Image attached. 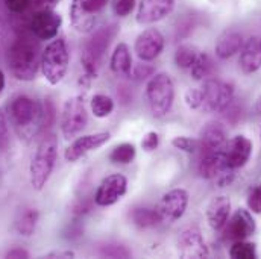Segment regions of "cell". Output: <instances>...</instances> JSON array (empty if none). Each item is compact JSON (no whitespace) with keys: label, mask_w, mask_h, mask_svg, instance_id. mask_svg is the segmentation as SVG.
Instances as JSON below:
<instances>
[{"label":"cell","mask_w":261,"mask_h":259,"mask_svg":"<svg viewBox=\"0 0 261 259\" xmlns=\"http://www.w3.org/2000/svg\"><path fill=\"white\" fill-rule=\"evenodd\" d=\"M8 116L9 122L14 125L15 130L20 136L29 138L44 123V109L43 106L28 97V96H17L8 105Z\"/></svg>","instance_id":"cell-1"},{"label":"cell","mask_w":261,"mask_h":259,"mask_svg":"<svg viewBox=\"0 0 261 259\" xmlns=\"http://www.w3.org/2000/svg\"><path fill=\"white\" fill-rule=\"evenodd\" d=\"M55 162H57V138L54 135H47L38 144V149L29 167L31 184L37 191H41L46 187L47 181L52 176Z\"/></svg>","instance_id":"cell-2"},{"label":"cell","mask_w":261,"mask_h":259,"mask_svg":"<svg viewBox=\"0 0 261 259\" xmlns=\"http://www.w3.org/2000/svg\"><path fill=\"white\" fill-rule=\"evenodd\" d=\"M146 99L153 117L167 116L175 100V85L167 73H158L150 77L146 85Z\"/></svg>","instance_id":"cell-3"},{"label":"cell","mask_w":261,"mask_h":259,"mask_svg":"<svg viewBox=\"0 0 261 259\" xmlns=\"http://www.w3.org/2000/svg\"><path fill=\"white\" fill-rule=\"evenodd\" d=\"M8 61H9L11 73L15 79L29 82L37 77L41 60H38L37 47L32 43L18 40L9 49Z\"/></svg>","instance_id":"cell-4"},{"label":"cell","mask_w":261,"mask_h":259,"mask_svg":"<svg viewBox=\"0 0 261 259\" xmlns=\"http://www.w3.org/2000/svg\"><path fill=\"white\" fill-rule=\"evenodd\" d=\"M68 63H70V55L65 40L55 38L43 50L40 67L46 80L50 85H58L60 82H63L67 74Z\"/></svg>","instance_id":"cell-5"},{"label":"cell","mask_w":261,"mask_h":259,"mask_svg":"<svg viewBox=\"0 0 261 259\" xmlns=\"http://www.w3.org/2000/svg\"><path fill=\"white\" fill-rule=\"evenodd\" d=\"M202 91V109L205 112H220L225 111L232 99H234V88L231 83L206 79L200 88Z\"/></svg>","instance_id":"cell-6"},{"label":"cell","mask_w":261,"mask_h":259,"mask_svg":"<svg viewBox=\"0 0 261 259\" xmlns=\"http://www.w3.org/2000/svg\"><path fill=\"white\" fill-rule=\"evenodd\" d=\"M87 123H88V114L82 97L74 96L65 100L63 116H61V132L65 139L68 141L77 136L87 128Z\"/></svg>","instance_id":"cell-7"},{"label":"cell","mask_w":261,"mask_h":259,"mask_svg":"<svg viewBox=\"0 0 261 259\" xmlns=\"http://www.w3.org/2000/svg\"><path fill=\"white\" fill-rule=\"evenodd\" d=\"M199 173L208 181H214L219 187H226L234 179V170L226 164L223 150L210 152L202 155Z\"/></svg>","instance_id":"cell-8"},{"label":"cell","mask_w":261,"mask_h":259,"mask_svg":"<svg viewBox=\"0 0 261 259\" xmlns=\"http://www.w3.org/2000/svg\"><path fill=\"white\" fill-rule=\"evenodd\" d=\"M187 206H189V193L182 188H175L163 195V198L156 206V211L161 215L163 221L173 223L186 214Z\"/></svg>","instance_id":"cell-9"},{"label":"cell","mask_w":261,"mask_h":259,"mask_svg":"<svg viewBox=\"0 0 261 259\" xmlns=\"http://www.w3.org/2000/svg\"><path fill=\"white\" fill-rule=\"evenodd\" d=\"M163 49H164V37L155 27H149V29L143 31L137 37L135 44H134V50H135L138 60L143 63H149V61H153L155 58H158L161 55Z\"/></svg>","instance_id":"cell-10"},{"label":"cell","mask_w":261,"mask_h":259,"mask_svg":"<svg viewBox=\"0 0 261 259\" xmlns=\"http://www.w3.org/2000/svg\"><path fill=\"white\" fill-rule=\"evenodd\" d=\"M110 138H111L110 132H96V133L79 136L65 149L64 158L68 162H76L85 155H88L90 152L99 150L102 146H105L110 141Z\"/></svg>","instance_id":"cell-11"},{"label":"cell","mask_w":261,"mask_h":259,"mask_svg":"<svg viewBox=\"0 0 261 259\" xmlns=\"http://www.w3.org/2000/svg\"><path fill=\"white\" fill-rule=\"evenodd\" d=\"M128 191V181L123 175H110L107 176L94 195V202L99 206H111L117 203Z\"/></svg>","instance_id":"cell-12"},{"label":"cell","mask_w":261,"mask_h":259,"mask_svg":"<svg viewBox=\"0 0 261 259\" xmlns=\"http://www.w3.org/2000/svg\"><path fill=\"white\" fill-rule=\"evenodd\" d=\"M63 18L54 9H40L31 18V31L38 40H52L58 35Z\"/></svg>","instance_id":"cell-13"},{"label":"cell","mask_w":261,"mask_h":259,"mask_svg":"<svg viewBox=\"0 0 261 259\" xmlns=\"http://www.w3.org/2000/svg\"><path fill=\"white\" fill-rule=\"evenodd\" d=\"M175 0H140L137 8L138 24H153L172 14Z\"/></svg>","instance_id":"cell-14"},{"label":"cell","mask_w":261,"mask_h":259,"mask_svg":"<svg viewBox=\"0 0 261 259\" xmlns=\"http://www.w3.org/2000/svg\"><path fill=\"white\" fill-rule=\"evenodd\" d=\"M255 220L252 218L251 212L248 209H237L231 218H228L226 224L223 226L225 229V238L231 241H239V240H246L255 232Z\"/></svg>","instance_id":"cell-15"},{"label":"cell","mask_w":261,"mask_h":259,"mask_svg":"<svg viewBox=\"0 0 261 259\" xmlns=\"http://www.w3.org/2000/svg\"><path fill=\"white\" fill-rule=\"evenodd\" d=\"M178 253L182 258H208L210 252L202 234L196 227H189L181 232L176 241Z\"/></svg>","instance_id":"cell-16"},{"label":"cell","mask_w":261,"mask_h":259,"mask_svg":"<svg viewBox=\"0 0 261 259\" xmlns=\"http://www.w3.org/2000/svg\"><path fill=\"white\" fill-rule=\"evenodd\" d=\"M222 150H223L226 164L232 170H236V168L243 167L249 161L251 153H252V141L243 135H237L231 138L229 141H226Z\"/></svg>","instance_id":"cell-17"},{"label":"cell","mask_w":261,"mask_h":259,"mask_svg":"<svg viewBox=\"0 0 261 259\" xmlns=\"http://www.w3.org/2000/svg\"><path fill=\"white\" fill-rule=\"evenodd\" d=\"M226 141H228V135H226L225 126L222 123L211 122L200 132L199 147L202 149V153L217 152L225 147Z\"/></svg>","instance_id":"cell-18"},{"label":"cell","mask_w":261,"mask_h":259,"mask_svg":"<svg viewBox=\"0 0 261 259\" xmlns=\"http://www.w3.org/2000/svg\"><path fill=\"white\" fill-rule=\"evenodd\" d=\"M231 212V200L226 195L214 197L206 208V220L211 229L222 231L226 224Z\"/></svg>","instance_id":"cell-19"},{"label":"cell","mask_w":261,"mask_h":259,"mask_svg":"<svg viewBox=\"0 0 261 259\" xmlns=\"http://www.w3.org/2000/svg\"><path fill=\"white\" fill-rule=\"evenodd\" d=\"M240 67L243 73L251 74L261 68V37H251L240 50Z\"/></svg>","instance_id":"cell-20"},{"label":"cell","mask_w":261,"mask_h":259,"mask_svg":"<svg viewBox=\"0 0 261 259\" xmlns=\"http://www.w3.org/2000/svg\"><path fill=\"white\" fill-rule=\"evenodd\" d=\"M243 47V37L242 34L236 31H226L223 32L216 43V55L220 60H228L234 56L237 52H240Z\"/></svg>","instance_id":"cell-21"},{"label":"cell","mask_w":261,"mask_h":259,"mask_svg":"<svg viewBox=\"0 0 261 259\" xmlns=\"http://www.w3.org/2000/svg\"><path fill=\"white\" fill-rule=\"evenodd\" d=\"M110 67L116 76H130L132 58H130L129 47L125 43H119L114 47V52H113L111 61H110Z\"/></svg>","instance_id":"cell-22"},{"label":"cell","mask_w":261,"mask_h":259,"mask_svg":"<svg viewBox=\"0 0 261 259\" xmlns=\"http://www.w3.org/2000/svg\"><path fill=\"white\" fill-rule=\"evenodd\" d=\"M130 218L134 221V224H137L141 229H147V227H153L156 224H160L161 215L158 214L156 209H149V208H137L132 211Z\"/></svg>","instance_id":"cell-23"},{"label":"cell","mask_w":261,"mask_h":259,"mask_svg":"<svg viewBox=\"0 0 261 259\" xmlns=\"http://www.w3.org/2000/svg\"><path fill=\"white\" fill-rule=\"evenodd\" d=\"M38 217H40V214H38L37 209H28V211H24L18 217V220L15 221L17 232L20 235H23V237H31L34 234V231H35V227H37Z\"/></svg>","instance_id":"cell-24"},{"label":"cell","mask_w":261,"mask_h":259,"mask_svg":"<svg viewBox=\"0 0 261 259\" xmlns=\"http://www.w3.org/2000/svg\"><path fill=\"white\" fill-rule=\"evenodd\" d=\"M192 77L195 80H206L208 76L214 70V63L213 58L208 53H199L196 58L195 64L192 65Z\"/></svg>","instance_id":"cell-25"},{"label":"cell","mask_w":261,"mask_h":259,"mask_svg":"<svg viewBox=\"0 0 261 259\" xmlns=\"http://www.w3.org/2000/svg\"><path fill=\"white\" fill-rule=\"evenodd\" d=\"M114 111V100L107 94H96L91 99V112L97 119H107Z\"/></svg>","instance_id":"cell-26"},{"label":"cell","mask_w":261,"mask_h":259,"mask_svg":"<svg viewBox=\"0 0 261 259\" xmlns=\"http://www.w3.org/2000/svg\"><path fill=\"white\" fill-rule=\"evenodd\" d=\"M135 146L130 142H123L119 144L113 149V152L110 153V161L114 164H130L135 158Z\"/></svg>","instance_id":"cell-27"},{"label":"cell","mask_w":261,"mask_h":259,"mask_svg":"<svg viewBox=\"0 0 261 259\" xmlns=\"http://www.w3.org/2000/svg\"><path fill=\"white\" fill-rule=\"evenodd\" d=\"M229 256L234 259H255L257 258L255 244L248 243L245 240L234 241V244L229 249Z\"/></svg>","instance_id":"cell-28"},{"label":"cell","mask_w":261,"mask_h":259,"mask_svg":"<svg viewBox=\"0 0 261 259\" xmlns=\"http://www.w3.org/2000/svg\"><path fill=\"white\" fill-rule=\"evenodd\" d=\"M197 55H199V52L193 46H187V44L179 46L175 52V64L179 68H192Z\"/></svg>","instance_id":"cell-29"},{"label":"cell","mask_w":261,"mask_h":259,"mask_svg":"<svg viewBox=\"0 0 261 259\" xmlns=\"http://www.w3.org/2000/svg\"><path fill=\"white\" fill-rule=\"evenodd\" d=\"M172 144L173 147L186 152V153H195L196 149L199 147V144L196 142L193 138H189V136H175L172 139Z\"/></svg>","instance_id":"cell-30"},{"label":"cell","mask_w":261,"mask_h":259,"mask_svg":"<svg viewBox=\"0 0 261 259\" xmlns=\"http://www.w3.org/2000/svg\"><path fill=\"white\" fill-rule=\"evenodd\" d=\"M248 208L254 214H261V184L255 185L248 195Z\"/></svg>","instance_id":"cell-31"},{"label":"cell","mask_w":261,"mask_h":259,"mask_svg":"<svg viewBox=\"0 0 261 259\" xmlns=\"http://www.w3.org/2000/svg\"><path fill=\"white\" fill-rule=\"evenodd\" d=\"M184 100H186V105L190 109H199L202 106V91L196 90V88L187 90L186 94H184Z\"/></svg>","instance_id":"cell-32"},{"label":"cell","mask_w":261,"mask_h":259,"mask_svg":"<svg viewBox=\"0 0 261 259\" xmlns=\"http://www.w3.org/2000/svg\"><path fill=\"white\" fill-rule=\"evenodd\" d=\"M135 8V0H116L114 2V12L119 17H128Z\"/></svg>","instance_id":"cell-33"},{"label":"cell","mask_w":261,"mask_h":259,"mask_svg":"<svg viewBox=\"0 0 261 259\" xmlns=\"http://www.w3.org/2000/svg\"><path fill=\"white\" fill-rule=\"evenodd\" d=\"M158 144H160V136H158L156 132H147L143 136V139H141V149L144 152H153V150H156Z\"/></svg>","instance_id":"cell-34"},{"label":"cell","mask_w":261,"mask_h":259,"mask_svg":"<svg viewBox=\"0 0 261 259\" xmlns=\"http://www.w3.org/2000/svg\"><path fill=\"white\" fill-rule=\"evenodd\" d=\"M9 130H8V123L5 116L0 112V152H6L9 149Z\"/></svg>","instance_id":"cell-35"},{"label":"cell","mask_w":261,"mask_h":259,"mask_svg":"<svg viewBox=\"0 0 261 259\" xmlns=\"http://www.w3.org/2000/svg\"><path fill=\"white\" fill-rule=\"evenodd\" d=\"M31 0H5L6 8L14 14H21L28 9Z\"/></svg>","instance_id":"cell-36"},{"label":"cell","mask_w":261,"mask_h":259,"mask_svg":"<svg viewBox=\"0 0 261 259\" xmlns=\"http://www.w3.org/2000/svg\"><path fill=\"white\" fill-rule=\"evenodd\" d=\"M130 73L135 79H146L153 74V68L147 64H138L137 67H134V70Z\"/></svg>","instance_id":"cell-37"},{"label":"cell","mask_w":261,"mask_h":259,"mask_svg":"<svg viewBox=\"0 0 261 259\" xmlns=\"http://www.w3.org/2000/svg\"><path fill=\"white\" fill-rule=\"evenodd\" d=\"M6 258L26 259V258H29V253H28L24 249H20V247H17V249H12L11 252H8V253H6Z\"/></svg>","instance_id":"cell-38"},{"label":"cell","mask_w":261,"mask_h":259,"mask_svg":"<svg viewBox=\"0 0 261 259\" xmlns=\"http://www.w3.org/2000/svg\"><path fill=\"white\" fill-rule=\"evenodd\" d=\"M34 3L41 9H54V6L58 5V0H34Z\"/></svg>","instance_id":"cell-39"},{"label":"cell","mask_w":261,"mask_h":259,"mask_svg":"<svg viewBox=\"0 0 261 259\" xmlns=\"http://www.w3.org/2000/svg\"><path fill=\"white\" fill-rule=\"evenodd\" d=\"M47 258H74V253L70 252V250H65V252H61V250H57V252H52L47 255Z\"/></svg>","instance_id":"cell-40"},{"label":"cell","mask_w":261,"mask_h":259,"mask_svg":"<svg viewBox=\"0 0 261 259\" xmlns=\"http://www.w3.org/2000/svg\"><path fill=\"white\" fill-rule=\"evenodd\" d=\"M3 88H5V74H3V71L0 70V93L3 91Z\"/></svg>","instance_id":"cell-41"},{"label":"cell","mask_w":261,"mask_h":259,"mask_svg":"<svg viewBox=\"0 0 261 259\" xmlns=\"http://www.w3.org/2000/svg\"><path fill=\"white\" fill-rule=\"evenodd\" d=\"M258 111H260V112H261V99H260V100H258Z\"/></svg>","instance_id":"cell-42"},{"label":"cell","mask_w":261,"mask_h":259,"mask_svg":"<svg viewBox=\"0 0 261 259\" xmlns=\"http://www.w3.org/2000/svg\"><path fill=\"white\" fill-rule=\"evenodd\" d=\"M260 133H261V130H260Z\"/></svg>","instance_id":"cell-43"}]
</instances>
